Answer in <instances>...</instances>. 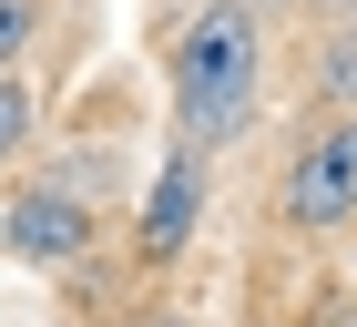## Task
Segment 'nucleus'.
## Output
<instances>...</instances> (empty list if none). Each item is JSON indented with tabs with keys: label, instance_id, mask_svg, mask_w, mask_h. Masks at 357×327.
<instances>
[{
	"label": "nucleus",
	"instance_id": "obj_2",
	"mask_svg": "<svg viewBox=\"0 0 357 327\" xmlns=\"http://www.w3.org/2000/svg\"><path fill=\"white\" fill-rule=\"evenodd\" d=\"M286 215H296V225H347V215H357V112L327 123V133L296 154V174H286Z\"/></svg>",
	"mask_w": 357,
	"mask_h": 327
},
{
	"label": "nucleus",
	"instance_id": "obj_1",
	"mask_svg": "<svg viewBox=\"0 0 357 327\" xmlns=\"http://www.w3.org/2000/svg\"><path fill=\"white\" fill-rule=\"evenodd\" d=\"M174 123H184V143L204 154V143H235L255 112V10L245 0H204L184 31H174Z\"/></svg>",
	"mask_w": 357,
	"mask_h": 327
},
{
	"label": "nucleus",
	"instance_id": "obj_3",
	"mask_svg": "<svg viewBox=\"0 0 357 327\" xmlns=\"http://www.w3.org/2000/svg\"><path fill=\"white\" fill-rule=\"evenodd\" d=\"M92 245V215L72 205V194H21L10 205V256H31V266H72Z\"/></svg>",
	"mask_w": 357,
	"mask_h": 327
},
{
	"label": "nucleus",
	"instance_id": "obj_7",
	"mask_svg": "<svg viewBox=\"0 0 357 327\" xmlns=\"http://www.w3.org/2000/svg\"><path fill=\"white\" fill-rule=\"evenodd\" d=\"M31 133V103H21V82H0V154Z\"/></svg>",
	"mask_w": 357,
	"mask_h": 327
},
{
	"label": "nucleus",
	"instance_id": "obj_9",
	"mask_svg": "<svg viewBox=\"0 0 357 327\" xmlns=\"http://www.w3.org/2000/svg\"><path fill=\"white\" fill-rule=\"evenodd\" d=\"M133 327H174V317H133Z\"/></svg>",
	"mask_w": 357,
	"mask_h": 327
},
{
	"label": "nucleus",
	"instance_id": "obj_4",
	"mask_svg": "<svg viewBox=\"0 0 357 327\" xmlns=\"http://www.w3.org/2000/svg\"><path fill=\"white\" fill-rule=\"evenodd\" d=\"M194 205H204V154H194V143H174L164 184H153V205H143V256H174V245L194 235Z\"/></svg>",
	"mask_w": 357,
	"mask_h": 327
},
{
	"label": "nucleus",
	"instance_id": "obj_6",
	"mask_svg": "<svg viewBox=\"0 0 357 327\" xmlns=\"http://www.w3.org/2000/svg\"><path fill=\"white\" fill-rule=\"evenodd\" d=\"M31 31H41V0H0V61H10V52H21V41H31Z\"/></svg>",
	"mask_w": 357,
	"mask_h": 327
},
{
	"label": "nucleus",
	"instance_id": "obj_8",
	"mask_svg": "<svg viewBox=\"0 0 357 327\" xmlns=\"http://www.w3.org/2000/svg\"><path fill=\"white\" fill-rule=\"evenodd\" d=\"M327 10H337V21H357V0H327Z\"/></svg>",
	"mask_w": 357,
	"mask_h": 327
},
{
	"label": "nucleus",
	"instance_id": "obj_10",
	"mask_svg": "<svg viewBox=\"0 0 357 327\" xmlns=\"http://www.w3.org/2000/svg\"><path fill=\"white\" fill-rule=\"evenodd\" d=\"M245 10H255V0H245Z\"/></svg>",
	"mask_w": 357,
	"mask_h": 327
},
{
	"label": "nucleus",
	"instance_id": "obj_5",
	"mask_svg": "<svg viewBox=\"0 0 357 327\" xmlns=\"http://www.w3.org/2000/svg\"><path fill=\"white\" fill-rule=\"evenodd\" d=\"M317 72H327V103L357 112V21H337V41H327V61H317Z\"/></svg>",
	"mask_w": 357,
	"mask_h": 327
}]
</instances>
